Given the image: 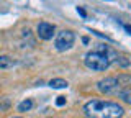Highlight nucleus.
Returning <instances> with one entry per match:
<instances>
[{
	"instance_id": "nucleus-1",
	"label": "nucleus",
	"mask_w": 131,
	"mask_h": 118,
	"mask_svg": "<svg viewBox=\"0 0 131 118\" xmlns=\"http://www.w3.org/2000/svg\"><path fill=\"white\" fill-rule=\"evenodd\" d=\"M84 115L87 118H121L125 108L108 100H90L84 105Z\"/></svg>"
},
{
	"instance_id": "nucleus-2",
	"label": "nucleus",
	"mask_w": 131,
	"mask_h": 118,
	"mask_svg": "<svg viewBox=\"0 0 131 118\" xmlns=\"http://www.w3.org/2000/svg\"><path fill=\"white\" fill-rule=\"evenodd\" d=\"M106 49H108L106 46L98 44V48L95 51H90L85 54L84 64L89 69H92V71H106L110 67V64H112L108 54H106Z\"/></svg>"
},
{
	"instance_id": "nucleus-3",
	"label": "nucleus",
	"mask_w": 131,
	"mask_h": 118,
	"mask_svg": "<svg viewBox=\"0 0 131 118\" xmlns=\"http://www.w3.org/2000/svg\"><path fill=\"white\" fill-rule=\"evenodd\" d=\"M74 41H75V35L69 30H64V31H61V33H57L54 46H56L57 51H67L74 46Z\"/></svg>"
},
{
	"instance_id": "nucleus-4",
	"label": "nucleus",
	"mask_w": 131,
	"mask_h": 118,
	"mask_svg": "<svg viewBox=\"0 0 131 118\" xmlns=\"http://www.w3.org/2000/svg\"><path fill=\"white\" fill-rule=\"evenodd\" d=\"M97 89H98V92L106 93V95H108V93H118L121 90L116 77H105V79L98 80V82H97Z\"/></svg>"
},
{
	"instance_id": "nucleus-5",
	"label": "nucleus",
	"mask_w": 131,
	"mask_h": 118,
	"mask_svg": "<svg viewBox=\"0 0 131 118\" xmlns=\"http://www.w3.org/2000/svg\"><path fill=\"white\" fill-rule=\"evenodd\" d=\"M36 31H38V36L41 39L49 41V39H52V36L56 33V26L51 25V23H48V22H41V23H38Z\"/></svg>"
},
{
	"instance_id": "nucleus-6",
	"label": "nucleus",
	"mask_w": 131,
	"mask_h": 118,
	"mask_svg": "<svg viewBox=\"0 0 131 118\" xmlns=\"http://www.w3.org/2000/svg\"><path fill=\"white\" fill-rule=\"evenodd\" d=\"M67 80H64V79H52V80H49V87H52V89H66L67 87Z\"/></svg>"
},
{
	"instance_id": "nucleus-7",
	"label": "nucleus",
	"mask_w": 131,
	"mask_h": 118,
	"mask_svg": "<svg viewBox=\"0 0 131 118\" xmlns=\"http://www.w3.org/2000/svg\"><path fill=\"white\" fill-rule=\"evenodd\" d=\"M10 107H12V100L8 97H0V113L8 112Z\"/></svg>"
},
{
	"instance_id": "nucleus-8",
	"label": "nucleus",
	"mask_w": 131,
	"mask_h": 118,
	"mask_svg": "<svg viewBox=\"0 0 131 118\" xmlns=\"http://www.w3.org/2000/svg\"><path fill=\"white\" fill-rule=\"evenodd\" d=\"M12 66H15V59H12L10 56H0V67L7 69V67H12Z\"/></svg>"
},
{
	"instance_id": "nucleus-9",
	"label": "nucleus",
	"mask_w": 131,
	"mask_h": 118,
	"mask_svg": "<svg viewBox=\"0 0 131 118\" xmlns=\"http://www.w3.org/2000/svg\"><path fill=\"white\" fill-rule=\"evenodd\" d=\"M118 97H120L123 102H126V103L131 105V89H121V90L118 92Z\"/></svg>"
},
{
	"instance_id": "nucleus-10",
	"label": "nucleus",
	"mask_w": 131,
	"mask_h": 118,
	"mask_svg": "<svg viewBox=\"0 0 131 118\" xmlns=\"http://www.w3.org/2000/svg\"><path fill=\"white\" fill-rule=\"evenodd\" d=\"M31 107H33V100L26 99L18 105V112H28V110H31Z\"/></svg>"
},
{
	"instance_id": "nucleus-11",
	"label": "nucleus",
	"mask_w": 131,
	"mask_h": 118,
	"mask_svg": "<svg viewBox=\"0 0 131 118\" xmlns=\"http://www.w3.org/2000/svg\"><path fill=\"white\" fill-rule=\"evenodd\" d=\"M116 64H118V66H121V67H128L129 66V61L126 59V58H123V56H118Z\"/></svg>"
},
{
	"instance_id": "nucleus-12",
	"label": "nucleus",
	"mask_w": 131,
	"mask_h": 118,
	"mask_svg": "<svg viewBox=\"0 0 131 118\" xmlns=\"http://www.w3.org/2000/svg\"><path fill=\"white\" fill-rule=\"evenodd\" d=\"M56 103L59 105V107H62V105L66 103V97H62V95H59V97H57V100H56Z\"/></svg>"
},
{
	"instance_id": "nucleus-13",
	"label": "nucleus",
	"mask_w": 131,
	"mask_h": 118,
	"mask_svg": "<svg viewBox=\"0 0 131 118\" xmlns=\"http://www.w3.org/2000/svg\"><path fill=\"white\" fill-rule=\"evenodd\" d=\"M77 12H79V15H80V17H84V18L87 17V13H85V10H82L80 7H77Z\"/></svg>"
},
{
	"instance_id": "nucleus-14",
	"label": "nucleus",
	"mask_w": 131,
	"mask_h": 118,
	"mask_svg": "<svg viewBox=\"0 0 131 118\" xmlns=\"http://www.w3.org/2000/svg\"><path fill=\"white\" fill-rule=\"evenodd\" d=\"M125 30H126V31H128V33L131 35V25H126V26H125Z\"/></svg>"
},
{
	"instance_id": "nucleus-15",
	"label": "nucleus",
	"mask_w": 131,
	"mask_h": 118,
	"mask_svg": "<svg viewBox=\"0 0 131 118\" xmlns=\"http://www.w3.org/2000/svg\"><path fill=\"white\" fill-rule=\"evenodd\" d=\"M16 118H21V116H16Z\"/></svg>"
}]
</instances>
